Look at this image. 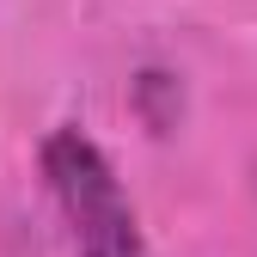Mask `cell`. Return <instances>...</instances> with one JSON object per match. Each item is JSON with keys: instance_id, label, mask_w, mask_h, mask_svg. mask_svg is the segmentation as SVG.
Wrapping results in <instances>:
<instances>
[{"instance_id": "cell-1", "label": "cell", "mask_w": 257, "mask_h": 257, "mask_svg": "<svg viewBox=\"0 0 257 257\" xmlns=\"http://www.w3.org/2000/svg\"><path fill=\"white\" fill-rule=\"evenodd\" d=\"M43 178L55 190V208L68 220L74 257H153L141 239V220L128 208L122 184L110 172L104 147L80 128H49L43 141Z\"/></svg>"}]
</instances>
